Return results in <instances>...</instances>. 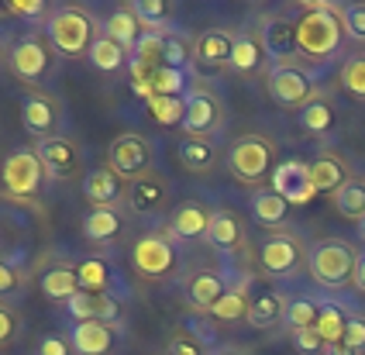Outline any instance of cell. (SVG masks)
Returning <instances> with one entry per match:
<instances>
[{"instance_id":"obj_42","label":"cell","mask_w":365,"mask_h":355,"mask_svg":"<svg viewBox=\"0 0 365 355\" xmlns=\"http://www.w3.org/2000/svg\"><path fill=\"white\" fill-rule=\"evenodd\" d=\"M180 159H182V166L203 169V166H210L214 148H210V142H203V138H182L180 142Z\"/></svg>"},{"instance_id":"obj_14","label":"cell","mask_w":365,"mask_h":355,"mask_svg":"<svg viewBox=\"0 0 365 355\" xmlns=\"http://www.w3.org/2000/svg\"><path fill=\"white\" fill-rule=\"evenodd\" d=\"M59 104L48 97V93H28L24 101H21V121L24 128L45 142V138H56V128H59Z\"/></svg>"},{"instance_id":"obj_5","label":"cell","mask_w":365,"mask_h":355,"mask_svg":"<svg viewBox=\"0 0 365 355\" xmlns=\"http://www.w3.org/2000/svg\"><path fill=\"white\" fill-rule=\"evenodd\" d=\"M45 166H41L38 152H31V148H18V152H11L7 159H4V169H0V180H4V190L11 193V197H21V200H28V197H35L45 183Z\"/></svg>"},{"instance_id":"obj_48","label":"cell","mask_w":365,"mask_h":355,"mask_svg":"<svg viewBox=\"0 0 365 355\" xmlns=\"http://www.w3.org/2000/svg\"><path fill=\"white\" fill-rule=\"evenodd\" d=\"M18 331H21V317L11 311V307L0 304V349H7V345L18 338Z\"/></svg>"},{"instance_id":"obj_25","label":"cell","mask_w":365,"mask_h":355,"mask_svg":"<svg viewBox=\"0 0 365 355\" xmlns=\"http://www.w3.org/2000/svg\"><path fill=\"white\" fill-rule=\"evenodd\" d=\"M207 242H210L214 249H221V252L238 249V245L245 242V231H242L238 214H231V210H214V214H210V228H207Z\"/></svg>"},{"instance_id":"obj_8","label":"cell","mask_w":365,"mask_h":355,"mask_svg":"<svg viewBox=\"0 0 365 355\" xmlns=\"http://www.w3.org/2000/svg\"><path fill=\"white\" fill-rule=\"evenodd\" d=\"M304 262L307 252L300 245V238H293V235H272L259 245V266L265 269V276H276V279L297 276Z\"/></svg>"},{"instance_id":"obj_37","label":"cell","mask_w":365,"mask_h":355,"mask_svg":"<svg viewBox=\"0 0 365 355\" xmlns=\"http://www.w3.org/2000/svg\"><path fill=\"white\" fill-rule=\"evenodd\" d=\"M145 104H148L152 121L163 128H176V125H182V118H186V97H152V101H145Z\"/></svg>"},{"instance_id":"obj_26","label":"cell","mask_w":365,"mask_h":355,"mask_svg":"<svg viewBox=\"0 0 365 355\" xmlns=\"http://www.w3.org/2000/svg\"><path fill=\"white\" fill-rule=\"evenodd\" d=\"M252 300H255V297H248V276H245L242 283H235V287L210 307L207 317H214V321H221V324L242 321V317H248V311H252Z\"/></svg>"},{"instance_id":"obj_3","label":"cell","mask_w":365,"mask_h":355,"mask_svg":"<svg viewBox=\"0 0 365 355\" xmlns=\"http://www.w3.org/2000/svg\"><path fill=\"white\" fill-rule=\"evenodd\" d=\"M355 262H359V252L341 238H324L307 255L310 279L321 283V287H331V290H341L348 283H355Z\"/></svg>"},{"instance_id":"obj_36","label":"cell","mask_w":365,"mask_h":355,"mask_svg":"<svg viewBox=\"0 0 365 355\" xmlns=\"http://www.w3.org/2000/svg\"><path fill=\"white\" fill-rule=\"evenodd\" d=\"M279 317H286L283 300H279L276 293H259V297L252 300V311H248L245 321H248L252 328H259V331H262V328H272Z\"/></svg>"},{"instance_id":"obj_16","label":"cell","mask_w":365,"mask_h":355,"mask_svg":"<svg viewBox=\"0 0 365 355\" xmlns=\"http://www.w3.org/2000/svg\"><path fill=\"white\" fill-rule=\"evenodd\" d=\"M210 214L200 200H182L180 207L169 214V231L173 238L180 242H197V238H207V228H210Z\"/></svg>"},{"instance_id":"obj_11","label":"cell","mask_w":365,"mask_h":355,"mask_svg":"<svg viewBox=\"0 0 365 355\" xmlns=\"http://www.w3.org/2000/svg\"><path fill=\"white\" fill-rule=\"evenodd\" d=\"M52 69V48L38 35H24L11 45V73L21 83H38L41 76Z\"/></svg>"},{"instance_id":"obj_54","label":"cell","mask_w":365,"mask_h":355,"mask_svg":"<svg viewBox=\"0 0 365 355\" xmlns=\"http://www.w3.org/2000/svg\"><path fill=\"white\" fill-rule=\"evenodd\" d=\"M355 287L365 293V252H359V262H355Z\"/></svg>"},{"instance_id":"obj_50","label":"cell","mask_w":365,"mask_h":355,"mask_svg":"<svg viewBox=\"0 0 365 355\" xmlns=\"http://www.w3.org/2000/svg\"><path fill=\"white\" fill-rule=\"evenodd\" d=\"M21 290V272L11 262H0V297H14Z\"/></svg>"},{"instance_id":"obj_32","label":"cell","mask_w":365,"mask_h":355,"mask_svg":"<svg viewBox=\"0 0 365 355\" xmlns=\"http://www.w3.org/2000/svg\"><path fill=\"white\" fill-rule=\"evenodd\" d=\"M148 86H152V97H186L193 90L186 69H176V66H155L148 76Z\"/></svg>"},{"instance_id":"obj_15","label":"cell","mask_w":365,"mask_h":355,"mask_svg":"<svg viewBox=\"0 0 365 355\" xmlns=\"http://www.w3.org/2000/svg\"><path fill=\"white\" fill-rule=\"evenodd\" d=\"M66 314H69V321H103V324H118L121 304H118V297H110V293L80 290L66 304Z\"/></svg>"},{"instance_id":"obj_35","label":"cell","mask_w":365,"mask_h":355,"mask_svg":"<svg viewBox=\"0 0 365 355\" xmlns=\"http://www.w3.org/2000/svg\"><path fill=\"white\" fill-rule=\"evenodd\" d=\"M131 11L145 31H169V18H173L169 0H131Z\"/></svg>"},{"instance_id":"obj_24","label":"cell","mask_w":365,"mask_h":355,"mask_svg":"<svg viewBox=\"0 0 365 355\" xmlns=\"http://www.w3.org/2000/svg\"><path fill=\"white\" fill-rule=\"evenodd\" d=\"M121 228H124V221L114 207H90L86 217H83V235H86L90 242H97V245L118 242Z\"/></svg>"},{"instance_id":"obj_45","label":"cell","mask_w":365,"mask_h":355,"mask_svg":"<svg viewBox=\"0 0 365 355\" xmlns=\"http://www.w3.org/2000/svg\"><path fill=\"white\" fill-rule=\"evenodd\" d=\"M338 18H341V28H345L348 38L365 42V4H348V7H338Z\"/></svg>"},{"instance_id":"obj_30","label":"cell","mask_w":365,"mask_h":355,"mask_svg":"<svg viewBox=\"0 0 365 355\" xmlns=\"http://www.w3.org/2000/svg\"><path fill=\"white\" fill-rule=\"evenodd\" d=\"M310 180H314L317 193H338V190L348 183V169H345L341 159H334V155H321V159H314V163H310Z\"/></svg>"},{"instance_id":"obj_6","label":"cell","mask_w":365,"mask_h":355,"mask_svg":"<svg viewBox=\"0 0 365 355\" xmlns=\"http://www.w3.org/2000/svg\"><path fill=\"white\" fill-rule=\"evenodd\" d=\"M176 266H180L176 245L163 235H145L131 249V269L145 279H165V276L176 272Z\"/></svg>"},{"instance_id":"obj_34","label":"cell","mask_w":365,"mask_h":355,"mask_svg":"<svg viewBox=\"0 0 365 355\" xmlns=\"http://www.w3.org/2000/svg\"><path fill=\"white\" fill-rule=\"evenodd\" d=\"M334 197V210L341 214V217H348V221H362L365 217V183L362 180H348L345 187L338 190V193H331Z\"/></svg>"},{"instance_id":"obj_53","label":"cell","mask_w":365,"mask_h":355,"mask_svg":"<svg viewBox=\"0 0 365 355\" xmlns=\"http://www.w3.org/2000/svg\"><path fill=\"white\" fill-rule=\"evenodd\" d=\"M324 355H359V352H355L348 341H331V345L324 349Z\"/></svg>"},{"instance_id":"obj_1","label":"cell","mask_w":365,"mask_h":355,"mask_svg":"<svg viewBox=\"0 0 365 355\" xmlns=\"http://www.w3.org/2000/svg\"><path fill=\"white\" fill-rule=\"evenodd\" d=\"M297 24V52L307 59H331L341 42H345V28L338 18V4L327 0H307L304 14Z\"/></svg>"},{"instance_id":"obj_2","label":"cell","mask_w":365,"mask_h":355,"mask_svg":"<svg viewBox=\"0 0 365 355\" xmlns=\"http://www.w3.org/2000/svg\"><path fill=\"white\" fill-rule=\"evenodd\" d=\"M45 35H48V45L59 56L83 59V56H90V48H93L101 31H97V24H93V18L86 11H80V7H59V11L48 14Z\"/></svg>"},{"instance_id":"obj_23","label":"cell","mask_w":365,"mask_h":355,"mask_svg":"<svg viewBox=\"0 0 365 355\" xmlns=\"http://www.w3.org/2000/svg\"><path fill=\"white\" fill-rule=\"evenodd\" d=\"M35 152H38L41 166H45L48 176H69L76 169V148H73L69 138H59V135L56 138H45V142L35 145Z\"/></svg>"},{"instance_id":"obj_46","label":"cell","mask_w":365,"mask_h":355,"mask_svg":"<svg viewBox=\"0 0 365 355\" xmlns=\"http://www.w3.org/2000/svg\"><path fill=\"white\" fill-rule=\"evenodd\" d=\"M193 59L190 45L182 42L176 31H165V48H163V66H176V69H186Z\"/></svg>"},{"instance_id":"obj_51","label":"cell","mask_w":365,"mask_h":355,"mask_svg":"<svg viewBox=\"0 0 365 355\" xmlns=\"http://www.w3.org/2000/svg\"><path fill=\"white\" fill-rule=\"evenodd\" d=\"M341 341H348L355 352H362L365 349V317H348V328H345V338Z\"/></svg>"},{"instance_id":"obj_9","label":"cell","mask_w":365,"mask_h":355,"mask_svg":"<svg viewBox=\"0 0 365 355\" xmlns=\"http://www.w3.org/2000/svg\"><path fill=\"white\" fill-rule=\"evenodd\" d=\"M269 93H272L276 104L304 110L314 101V83H310V76H307L300 66L279 63V66H272V73H269Z\"/></svg>"},{"instance_id":"obj_29","label":"cell","mask_w":365,"mask_h":355,"mask_svg":"<svg viewBox=\"0 0 365 355\" xmlns=\"http://www.w3.org/2000/svg\"><path fill=\"white\" fill-rule=\"evenodd\" d=\"M265 59H269V56H265V45H262V38H259V35H252V31L235 35V56H231V69H238V73H259Z\"/></svg>"},{"instance_id":"obj_28","label":"cell","mask_w":365,"mask_h":355,"mask_svg":"<svg viewBox=\"0 0 365 355\" xmlns=\"http://www.w3.org/2000/svg\"><path fill=\"white\" fill-rule=\"evenodd\" d=\"M248 207H252L255 225H262V228H279L286 221V214H289V204H286L276 190H259Z\"/></svg>"},{"instance_id":"obj_4","label":"cell","mask_w":365,"mask_h":355,"mask_svg":"<svg viewBox=\"0 0 365 355\" xmlns=\"http://www.w3.org/2000/svg\"><path fill=\"white\" fill-rule=\"evenodd\" d=\"M227 169H231V176L242 180V183H259L265 176L272 180V173H276L272 145H269L265 138H259V135H248L238 145H231V152H227Z\"/></svg>"},{"instance_id":"obj_41","label":"cell","mask_w":365,"mask_h":355,"mask_svg":"<svg viewBox=\"0 0 365 355\" xmlns=\"http://www.w3.org/2000/svg\"><path fill=\"white\" fill-rule=\"evenodd\" d=\"M348 328V314L338 307V304H321V317H317V334L324 338L327 345L331 341H341Z\"/></svg>"},{"instance_id":"obj_55","label":"cell","mask_w":365,"mask_h":355,"mask_svg":"<svg viewBox=\"0 0 365 355\" xmlns=\"http://www.w3.org/2000/svg\"><path fill=\"white\" fill-rule=\"evenodd\" d=\"M359 235H362V242H365V217L359 221Z\"/></svg>"},{"instance_id":"obj_44","label":"cell","mask_w":365,"mask_h":355,"mask_svg":"<svg viewBox=\"0 0 365 355\" xmlns=\"http://www.w3.org/2000/svg\"><path fill=\"white\" fill-rule=\"evenodd\" d=\"M341 86H345L351 97H362L365 101V56H355L341 66Z\"/></svg>"},{"instance_id":"obj_49","label":"cell","mask_w":365,"mask_h":355,"mask_svg":"<svg viewBox=\"0 0 365 355\" xmlns=\"http://www.w3.org/2000/svg\"><path fill=\"white\" fill-rule=\"evenodd\" d=\"M35 355H76V349H73V341H69V338H62V334H48V338H41L38 341V352Z\"/></svg>"},{"instance_id":"obj_7","label":"cell","mask_w":365,"mask_h":355,"mask_svg":"<svg viewBox=\"0 0 365 355\" xmlns=\"http://www.w3.org/2000/svg\"><path fill=\"white\" fill-rule=\"evenodd\" d=\"M152 155H155V148H152V142L142 138V135H118V138L110 142V152H107L110 169H114L121 180H131V183L148 176Z\"/></svg>"},{"instance_id":"obj_43","label":"cell","mask_w":365,"mask_h":355,"mask_svg":"<svg viewBox=\"0 0 365 355\" xmlns=\"http://www.w3.org/2000/svg\"><path fill=\"white\" fill-rule=\"evenodd\" d=\"M165 355H207V338H200L197 331H176L165 345Z\"/></svg>"},{"instance_id":"obj_21","label":"cell","mask_w":365,"mask_h":355,"mask_svg":"<svg viewBox=\"0 0 365 355\" xmlns=\"http://www.w3.org/2000/svg\"><path fill=\"white\" fill-rule=\"evenodd\" d=\"M231 56H235V35H227V31H203L193 42V59L207 69L231 66Z\"/></svg>"},{"instance_id":"obj_12","label":"cell","mask_w":365,"mask_h":355,"mask_svg":"<svg viewBox=\"0 0 365 355\" xmlns=\"http://www.w3.org/2000/svg\"><path fill=\"white\" fill-rule=\"evenodd\" d=\"M272 190L283 197L286 204H310L317 197V187L310 180V163H300V159H286L276 166L272 173Z\"/></svg>"},{"instance_id":"obj_18","label":"cell","mask_w":365,"mask_h":355,"mask_svg":"<svg viewBox=\"0 0 365 355\" xmlns=\"http://www.w3.org/2000/svg\"><path fill=\"white\" fill-rule=\"evenodd\" d=\"M83 197L90 200V207H114L124 197V180L110 166L90 169L83 180Z\"/></svg>"},{"instance_id":"obj_39","label":"cell","mask_w":365,"mask_h":355,"mask_svg":"<svg viewBox=\"0 0 365 355\" xmlns=\"http://www.w3.org/2000/svg\"><path fill=\"white\" fill-rule=\"evenodd\" d=\"M317 317H321V304L310 300V297H300V300L286 304V324H289L293 331H310V328H317Z\"/></svg>"},{"instance_id":"obj_40","label":"cell","mask_w":365,"mask_h":355,"mask_svg":"<svg viewBox=\"0 0 365 355\" xmlns=\"http://www.w3.org/2000/svg\"><path fill=\"white\" fill-rule=\"evenodd\" d=\"M163 48H165V31H145L138 48L131 52V63L155 69V66H163Z\"/></svg>"},{"instance_id":"obj_17","label":"cell","mask_w":365,"mask_h":355,"mask_svg":"<svg viewBox=\"0 0 365 355\" xmlns=\"http://www.w3.org/2000/svg\"><path fill=\"white\" fill-rule=\"evenodd\" d=\"M227 290H231V283H227V276H224L221 269H203L186 283V300H190L193 311L210 314V307H214Z\"/></svg>"},{"instance_id":"obj_19","label":"cell","mask_w":365,"mask_h":355,"mask_svg":"<svg viewBox=\"0 0 365 355\" xmlns=\"http://www.w3.org/2000/svg\"><path fill=\"white\" fill-rule=\"evenodd\" d=\"M165 200H169V183L155 173L128 183V207L135 214H159L165 207Z\"/></svg>"},{"instance_id":"obj_47","label":"cell","mask_w":365,"mask_h":355,"mask_svg":"<svg viewBox=\"0 0 365 355\" xmlns=\"http://www.w3.org/2000/svg\"><path fill=\"white\" fill-rule=\"evenodd\" d=\"M293 345H297V352H304V355H321L327 349V341L317 334V328H310V331H293Z\"/></svg>"},{"instance_id":"obj_27","label":"cell","mask_w":365,"mask_h":355,"mask_svg":"<svg viewBox=\"0 0 365 355\" xmlns=\"http://www.w3.org/2000/svg\"><path fill=\"white\" fill-rule=\"evenodd\" d=\"M80 276L76 269H66V266H56V269H45L41 272V293L56 304H69L76 293H80Z\"/></svg>"},{"instance_id":"obj_10","label":"cell","mask_w":365,"mask_h":355,"mask_svg":"<svg viewBox=\"0 0 365 355\" xmlns=\"http://www.w3.org/2000/svg\"><path fill=\"white\" fill-rule=\"evenodd\" d=\"M221 101L210 93V90H200V86H193L190 93H186V118H182V131H186V138H203L207 142V135H214L217 128H221Z\"/></svg>"},{"instance_id":"obj_38","label":"cell","mask_w":365,"mask_h":355,"mask_svg":"<svg viewBox=\"0 0 365 355\" xmlns=\"http://www.w3.org/2000/svg\"><path fill=\"white\" fill-rule=\"evenodd\" d=\"M300 128L310 131V135H327L331 128H334V107L321 101V97H314L310 104L300 110Z\"/></svg>"},{"instance_id":"obj_52","label":"cell","mask_w":365,"mask_h":355,"mask_svg":"<svg viewBox=\"0 0 365 355\" xmlns=\"http://www.w3.org/2000/svg\"><path fill=\"white\" fill-rule=\"evenodd\" d=\"M11 18H41L45 14V4L41 0H11Z\"/></svg>"},{"instance_id":"obj_20","label":"cell","mask_w":365,"mask_h":355,"mask_svg":"<svg viewBox=\"0 0 365 355\" xmlns=\"http://www.w3.org/2000/svg\"><path fill=\"white\" fill-rule=\"evenodd\" d=\"M107 38H114V42L121 45L124 52L131 56L135 48H138V42H142L145 28L142 21L135 18V11H131V4H121V7H114L107 18H103V28H101Z\"/></svg>"},{"instance_id":"obj_31","label":"cell","mask_w":365,"mask_h":355,"mask_svg":"<svg viewBox=\"0 0 365 355\" xmlns=\"http://www.w3.org/2000/svg\"><path fill=\"white\" fill-rule=\"evenodd\" d=\"M76 276H80V287L90 293H110L118 290V279H114V269L103 262V259H83L80 266H76Z\"/></svg>"},{"instance_id":"obj_13","label":"cell","mask_w":365,"mask_h":355,"mask_svg":"<svg viewBox=\"0 0 365 355\" xmlns=\"http://www.w3.org/2000/svg\"><path fill=\"white\" fill-rule=\"evenodd\" d=\"M69 341L76 355H110L118 341V324L103 321H69Z\"/></svg>"},{"instance_id":"obj_33","label":"cell","mask_w":365,"mask_h":355,"mask_svg":"<svg viewBox=\"0 0 365 355\" xmlns=\"http://www.w3.org/2000/svg\"><path fill=\"white\" fill-rule=\"evenodd\" d=\"M86 59L93 63V69H101V73H121L124 63H131V56H128L114 38H107L103 31L97 35V42H93V48H90Z\"/></svg>"},{"instance_id":"obj_22","label":"cell","mask_w":365,"mask_h":355,"mask_svg":"<svg viewBox=\"0 0 365 355\" xmlns=\"http://www.w3.org/2000/svg\"><path fill=\"white\" fill-rule=\"evenodd\" d=\"M259 38H262V45H265V56L283 63L286 56L297 52V24L283 21V18H265Z\"/></svg>"}]
</instances>
